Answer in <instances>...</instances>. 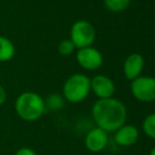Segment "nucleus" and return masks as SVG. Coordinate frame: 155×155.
<instances>
[{"label": "nucleus", "instance_id": "1", "mask_svg": "<svg viewBox=\"0 0 155 155\" xmlns=\"http://www.w3.org/2000/svg\"><path fill=\"white\" fill-rule=\"evenodd\" d=\"M127 108L116 98L98 99L92 107V116L97 128L104 132H116L127 120Z\"/></svg>", "mask_w": 155, "mask_h": 155}, {"label": "nucleus", "instance_id": "2", "mask_svg": "<svg viewBox=\"0 0 155 155\" xmlns=\"http://www.w3.org/2000/svg\"><path fill=\"white\" fill-rule=\"evenodd\" d=\"M45 99L35 92L21 93L15 101V111L25 121H36L45 112Z\"/></svg>", "mask_w": 155, "mask_h": 155}, {"label": "nucleus", "instance_id": "3", "mask_svg": "<svg viewBox=\"0 0 155 155\" xmlns=\"http://www.w3.org/2000/svg\"><path fill=\"white\" fill-rule=\"evenodd\" d=\"M91 91V79L84 74H73L62 88L63 98L72 104H79L88 97Z\"/></svg>", "mask_w": 155, "mask_h": 155}, {"label": "nucleus", "instance_id": "4", "mask_svg": "<svg viewBox=\"0 0 155 155\" xmlns=\"http://www.w3.org/2000/svg\"><path fill=\"white\" fill-rule=\"evenodd\" d=\"M95 29L89 21L78 20L72 25L71 40L77 49L91 47L95 40Z\"/></svg>", "mask_w": 155, "mask_h": 155}, {"label": "nucleus", "instance_id": "5", "mask_svg": "<svg viewBox=\"0 0 155 155\" xmlns=\"http://www.w3.org/2000/svg\"><path fill=\"white\" fill-rule=\"evenodd\" d=\"M131 92L143 102L155 101V77L139 76L131 82Z\"/></svg>", "mask_w": 155, "mask_h": 155}, {"label": "nucleus", "instance_id": "6", "mask_svg": "<svg viewBox=\"0 0 155 155\" xmlns=\"http://www.w3.org/2000/svg\"><path fill=\"white\" fill-rule=\"evenodd\" d=\"M76 60L81 68L89 71H94L101 67L104 58L97 49L88 47L78 50L76 54Z\"/></svg>", "mask_w": 155, "mask_h": 155}, {"label": "nucleus", "instance_id": "7", "mask_svg": "<svg viewBox=\"0 0 155 155\" xmlns=\"http://www.w3.org/2000/svg\"><path fill=\"white\" fill-rule=\"evenodd\" d=\"M91 90L98 99L112 98L115 93V84L112 79L104 75H96L91 79Z\"/></svg>", "mask_w": 155, "mask_h": 155}, {"label": "nucleus", "instance_id": "8", "mask_svg": "<svg viewBox=\"0 0 155 155\" xmlns=\"http://www.w3.org/2000/svg\"><path fill=\"white\" fill-rule=\"evenodd\" d=\"M108 133L99 128H94L89 131L88 134L86 135L84 145L90 152L98 153L104 150V148L108 145Z\"/></svg>", "mask_w": 155, "mask_h": 155}, {"label": "nucleus", "instance_id": "9", "mask_svg": "<svg viewBox=\"0 0 155 155\" xmlns=\"http://www.w3.org/2000/svg\"><path fill=\"white\" fill-rule=\"evenodd\" d=\"M143 58L140 54L133 53L127 57L124 63V74L127 79L134 80L139 77L143 69Z\"/></svg>", "mask_w": 155, "mask_h": 155}, {"label": "nucleus", "instance_id": "10", "mask_svg": "<svg viewBox=\"0 0 155 155\" xmlns=\"http://www.w3.org/2000/svg\"><path fill=\"white\" fill-rule=\"evenodd\" d=\"M138 137L139 131L136 127L132 124H124L115 132L114 140L118 146L130 147L138 140Z\"/></svg>", "mask_w": 155, "mask_h": 155}, {"label": "nucleus", "instance_id": "11", "mask_svg": "<svg viewBox=\"0 0 155 155\" xmlns=\"http://www.w3.org/2000/svg\"><path fill=\"white\" fill-rule=\"evenodd\" d=\"M15 45L8 38L0 36V62L10 61L15 55Z\"/></svg>", "mask_w": 155, "mask_h": 155}, {"label": "nucleus", "instance_id": "12", "mask_svg": "<svg viewBox=\"0 0 155 155\" xmlns=\"http://www.w3.org/2000/svg\"><path fill=\"white\" fill-rule=\"evenodd\" d=\"M143 130L148 137L155 139V113L149 114L143 119Z\"/></svg>", "mask_w": 155, "mask_h": 155}, {"label": "nucleus", "instance_id": "13", "mask_svg": "<svg viewBox=\"0 0 155 155\" xmlns=\"http://www.w3.org/2000/svg\"><path fill=\"white\" fill-rule=\"evenodd\" d=\"M104 5L112 12H120L127 8L131 0H104Z\"/></svg>", "mask_w": 155, "mask_h": 155}, {"label": "nucleus", "instance_id": "14", "mask_svg": "<svg viewBox=\"0 0 155 155\" xmlns=\"http://www.w3.org/2000/svg\"><path fill=\"white\" fill-rule=\"evenodd\" d=\"M45 108H50L52 110H59L64 106V99L58 94H53L50 95L48 97L47 100H45Z\"/></svg>", "mask_w": 155, "mask_h": 155}, {"label": "nucleus", "instance_id": "15", "mask_svg": "<svg viewBox=\"0 0 155 155\" xmlns=\"http://www.w3.org/2000/svg\"><path fill=\"white\" fill-rule=\"evenodd\" d=\"M75 49H76L75 45H74V43L72 42L71 39H63L62 41H60L59 42L58 48H57L59 54H61V55H63V56L71 55Z\"/></svg>", "mask_w": 155, "mask_h": 155}, {"label": "nucleus", "instance_id": "16", "mask_svg": "<svg viewBox=\"0 0 155 155\" xmlns=\"http://www.w3.org/2000/svg\"><path fill=\"white\" fill-rule=\"evenodd\" d=\"M15 155H37L36 152L31 148H20L19 150H17Z\"/></svg>", "mask_w": 155, "mask_h": 155}, {"label": "nucleus", "instance_id": "17", "mask_svg": "<svg viewBox=\"0 0 155 155\" xmlns=\"http://www.w3.org/2000/svg\"><path fill=\"white\" fill-rule=\"evenodd\" d=\"M5 100H6V92L3 87L0 84V106H2L5 102Z\"/></svg>", "mask_w": 155, "mask_h": 155}, {"label": "nucleus", "instance_id": "18", "mask_svg": "<svg viewBox=\"0 0 155 155\" xmlns=\"http://www.w3.org/2000/svg\"><path fill=\"white\" fill-rule=\"evenodd\" d=\"M150 155H155V147L151 150V152H150Z\"/></svg>", "mask_w": 155, "mask_h": 155}]
</instances>
